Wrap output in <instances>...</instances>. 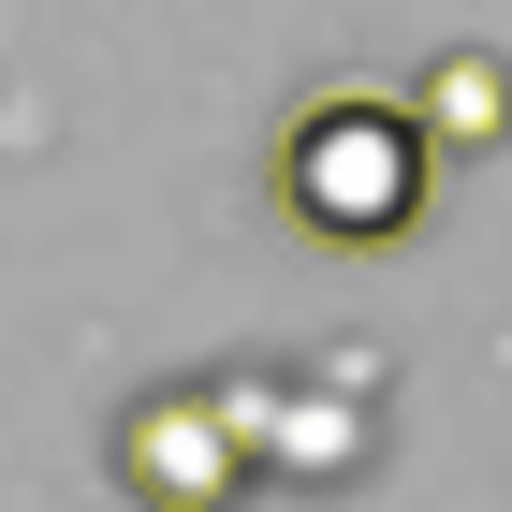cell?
<instances>
[{"mask_svg":"<svg viewBox=\"0 0 512 512\" xmlns=\"http://www.w3.org/2000/svg\"><path fill=\"white\" fill-rule=\"evenodd\" d=\"M425 103H322V118H293V147H278V205L308 220L322 249H395L410 220H425Z\"/></svg>","mask_w":512,"mask_h":512,"instance_id":"obj_1","label":"cell"},{"mask_svg":"<svg viewBox=\"0 0 512 512\" xmlns=\"http://www.w3.org/2000/svg\"><path fill=\"white\" fill-rule=\"evenodd\" d=\"M425 103H439V147H483V132H498V59H439V88H425Z\"/></svg>","mask_w":512,"mask_h":512,"instance_id":"obj_2","label":"cell"}]
</instances>
